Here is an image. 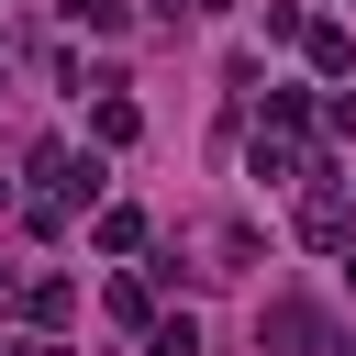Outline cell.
I'll use <instances>...</instances> for the list:
<instances>
[{"label":"cell","instance_id":"obj_1","mask_svg":"<svg viewBox=\"0 0 356 356\" xmlns=\"http://www.w3.org/2000/svg\"><path fill=\"white\" fill-rule=\"evenodd\" d=\"M312 178H323V189L300 200V234H312V245H345V189H334V167H312Z\"/></svg>","mask_w":356,"mask_h":356},{"label":"cell","instance_id":"obj_2","mask_svg":"<svg viewBox=\"0 0 356 356\" xmlns=\"http://www.w3.org/2000/svg\"><path fill=\"white\" fill-rule=\"evenodd\" d=\"M11 312H22V323H67L78 289H67V278H33V289H11Z\"/></svg>","mask_w":356,"mask_h":356},{"label":"cell","instance_id":"obj_3","mask_svg":"<svg viewBox=\"0 0 356 356\" xmlns=\"http://www.w3.org/2000/svg\"><path fill=\"white\" fill-rule=\"evenodd\" d=\"M300 44H312V67H323V78H345V67H356V44H345V22H300Z\"/></svg>","mask_w":356,"mask_h":356},{"label":"cell","instance_id":"obj_4","mask_svg":"<svg viewBox=\"0 0 356 356\" xmlns=\"http://www.w3.org/2000/svg\"><path fill=\"white\" fill-rule=\"evenodd\" d=\"M134 122H145V111H134L122 89H100V111H89V134H100V145H134Z\"/></svg>","mask_w":356,"mask_h":356},{"label":"cell","instance_id":"obj_5","mask_svg":"<svg viewBox=\"0 0 356 356\" xmlns=\"http://www.w3.org/2000/svg\"><path fill=\"white\" fill-rule=\"evenodd\" d=\"M145 356H200V323L178 312V323H145Z\"/></svg>","mask_w":356,"mask_h":356},{"label":"cell","instance_id":"obj_6","mask_svg":"<svg viewBox=\"0 0 356 356\" xmlns=\"http://www.w3.org/2000/svg\"><path fill=\"white\" fill-rule=\"evenodd\" d=\"M67 22H78V33H122V22H134V0H67Z\"/></svg>","mask_w":356,"mask_h":356},{"label":"cell","instance_id":"obj_7","mask_svg":"<svg viewBox=\"0 0 356 356\" xmlns=\"http://www.w3.org/2000/svg\"><path fill=\"white\" fill-rule=\"evenodd\" d=\"M22 356H67V345H22Z\"/></svg>","mask_w":356,"mask_h":356}]
</instances>
